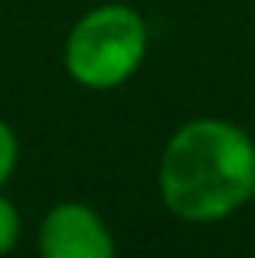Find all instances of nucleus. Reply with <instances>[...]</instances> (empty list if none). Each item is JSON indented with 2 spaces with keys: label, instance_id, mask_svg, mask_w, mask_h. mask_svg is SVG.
Segmentation results:
<instances>
[{
  "label": "nucleus",
  "instance_id": "f257e3e1",
  "mask_svg": "<svg viewBox=\"0 0 255 258\" xmlns=\"http://www.w3.org/2000/svg\"><path fill=\"white\" fill-rule=\"evenodd\" d=\"M157 189L183 222H219L255 200V141L226 118H193L164 144Z\"/></svg>",
  "mask_w": 255,
  "mask_h": 258
},
{
  "label": "nucleus",
  "instance_id": "f03ea898",
  "mask_svg": "<svg viewBox=\"0 0 255 258\" xmlns=\"http://www.w3.org/2000/svg\"><path fill=\"white\" fill-rule=\"evenodd\" d=\"M147 43L151 30L134 7L102 4L82 13L66 36V76L89 92H111L141 69Z\"/></svg>",
  "mask_w": 255,
  "mask_h": 258
},
{
  "label": "nucleus",
  "instance_id": "7ed1b4c3",
  "mask_svg": "<svg viewBox=\"0 0 255 258\" xmlns=\"http://www.w3.org/2000/svg\"><path fill=\"white\" fill-rule=\"evenodd\" d=\"M43 258H115L118 245L108 222L89 203H56L36 232Z\"/></svg>",
  "mask_w": 255,
  "mask_h": 258
},
{
  "label": "nucleus",
  "instance_id": "20e7f679",
  "mask_svg": "<svg viewBox=\"0 0 255 258\" xmlns=\"http://www.w3.org/2000/svg\"><path fill=\"white\" fill-rule=\"evenodd\" d=\"M20 232H23V216L13 206V200H7V196L0 193V255L17 248Z\"/></svg>",
  "mask_w": 255,
  "mask_h": 258
},
{
  "label": "nucleus",
  "instance_id": "39448f33",
  "mask_svg": "<svg viewBox=\"0 0 255 258\" xmlns=\"http://www.w3.org/2000/svg\"><path fill=\"white\" fill-rule=\"evenodd\" d=\"M20 164V138L4 118H0V186L13 176Z\"/></svg>",
  "mask_w": 255,
  "mask_h": 258
}]
</instances>
